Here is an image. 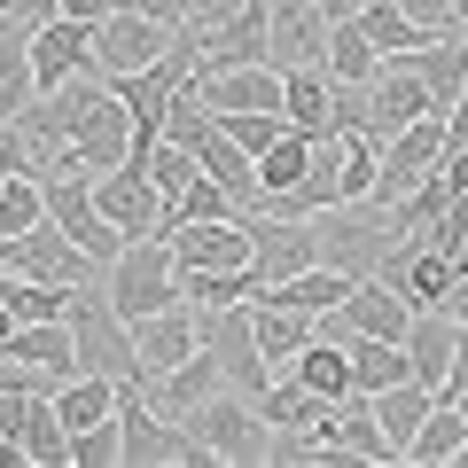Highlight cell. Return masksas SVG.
I'll list each match as a JSON object with an SVG mask.
<instances>
[{
	"mask_svg": "<svg viewBox=\"0 0 468 468\" xmlns=\"http://www.w3.org/2000/svg\"><path fill=\"white\" fill-rule=\"evenodd\" d=\"M234 63H273V55H266V8H234V16H211V39H203V70H234Z\"/></svg>",
	"mask_w": 468,
	"mask_h": 468,
	"instance_id": "obj_22",
	"label": "cell"
},
{
	"mask_svg": "<svg viewBox=\"0 0 468 468\" xmlns=\"http://www.w3.org/2000/svg\"><path fill=\"white\" fill-rule=\"evenodd\" d=\"M218 125H227V133L242 141V149H250V156H266L273 141L289 133V117H282V110H234V117H218Z\"/></svg>",
	"mask_w": 468,
	"mask_h": 468,
	"instance_id": "obj_38",
	"label": "cell"
},
{
	"mask_svg": "<svg viewBox=\"0 0 468 468\" xmlns=\"http://www.w3.org/2000/svg\"><path fill=\"white\" fill-rule=\"evenodd\" d=\"M70 320V344H79V375H110V383H141V344H133V320L110 304V289L79 282L63 304Z\"/></svg>",
	"mask_w": 468,
	"mask_h": 468,
	"instance_id": "obj_1",
	"label": "cell"
},
{
	"mask_svg": "<svg viewBox=\"0 0 468 468\" xmlns=\"http://www.w3.org/2000/svg\"><path fill=\"white\" fill-rule=\"evenodd\" d=\"M266 55L273 70L328 63V8L320 0H266Z\"/></svg>",
	"mask_w": 468,
	"mask_h": 468,
	"instance_id": "obj_11",
	"label": "cell"
},
{
	"mask_svg": "<svg viewBox=\"0 0 468 468\" xmlns=\"http://www.w3.org/2000/svg\"><path fill=\"white\" fill-rule=\"evenodd\" d=\"M461 320L445 313V304H430V313H414V328H406V359H414V375L430 390H445V375H452V351H461Z\"/></svg>",
	"mask_w": 468,
	"mask_h": 468,
	"instance_id": "obj_20",
	"label": "cell"
},
{
	"mask_svg": "<svg viewBox=\"0 0 468 468\" xmlns=\"http://www.w3.org/2000/svg\"><path fill=\"white\" fill-rule=\"evenodd\" d=\"M414 375V359H406V344H390V335H351V390H390Z\"/></svg>",
	"mask_w": 468,
	"mask_h": 468,
	"instance_id": "obj_31",
	"label": "cell"
},
{
	"mask_svg": "<svg viewBox=\"0 0 468 468\" xmlns=\"http://www.w3.org/2000/svg\"><path fill=\"white\" fill-rule=\"evenodd\" d=\"M359 8H367V0H359Z\"/></svg>",
	"mask_w": 468,
	"mask_h": 468,
	"instance_id": "obj_49",
	"label": "cell"
},
{
	"mask_svg": "<svg viewBox=\"0 0 468 468\" xmlns=\"http://www.w3.org/2000/svg\"><path fill=\"white\" fill-rule=\"evenodd\" d=\"M180 430H196L203 445L218 452L227 468H250V461H273V421L258 414V399H242V390H218L203 414H187Z\"/></svg>",
	"mask_w": 468,
	"mask_h": 468,
	"instance_id": "obj_5",
	"label": "cell"
},
{
	"mask_svg": "<svg viewBox=\"0 0 468 468\" xmlns=\"http://www.w3.org/2000/svg\"><path fill=\"white\" fill-rule=\"evenodd\" d=\"M94 203L125 227V242H133V234H165V187H156L149 172H133V165L94 172Z\"/></svg>",
	"mask_w": 468,
	"mask_h": 468,
	"instance_id": "obj_17",
	"label": "cell"
},
{
	"mask_svg": "<svg viewBox=\"0 0 468 468\" xmlns=\"http://www.w3.org/2000/svg\"><path fill=\"white\" fill-rule=\"evenodd\" d=\"M141 390H149V406H156V414H172V421H187V414H203V406H211L218 390H234V383H227V367H218L211 351H187L180 367H165V375H149V383H141Z\"/></svg>",
	"mask_w": 468,
	"mask_h": 468,
	"instance_id": "obj_16",
	"label": "cell"
},
{
	"mask_svg": "<svg viewBox=\"0 0 468 468\" xmlns=\"http://www.w3.org/2000/svg\"><path fill=\"white\" fill-rule=\"evenodd\" d=\"M55 8H63V16H79V24H101L117 0H55Z\"/></svg>",
	"mask_w": 468,
	"mask_h": 468,
	"instance_id": "obj_42",
	"label": "cell"
},
{
	"mask_svg": "<svg viewBox=\"0 0 468 468\" xmlns=\"http://www.w3.org/2000/svg\"><path fill=\"white\" fill-rule=\"evenodd\" d=\"M101 289H110V304L125 320H149V313H172V304H187L180 289V258H172V234H133L125 250L101 266Z\"/></svg>",
	"mask_w": 468,
	"mask_h": 468,
	"instance_id": "obj_2",
	"label": "cell"
},
{
	"mask_svg": "<svg viewBox=\"0 0 468 468\" xmlns=\"http://www.w3.org/2000/svg\"><path fill=\"white\" fill-rule=\"evenodd\" d=\"M452 16H461V32H468V0H452Z\"/></svg>",
	"mask_w": 468,
	"mask_h": 468,
	"instance_id": "obj_45",
	"label": "cell"
},
{
	"mask_svg": "<svg viewBox=\"0 0 468 468\" xmlns=\"http://www.w3.org/2000/svg\"><path fill=\"white\" fill-rule=\"evenodd\" d=\"M250 320H258V344H266L273 367H289V359H297V351L320 335V313H297V304H282V297H258Z\"/></svg>",
	"mask_w": 468,
	"mask_h": 468,
	"instance_id": "obj_25",
	"label": "cell"
},
{
	"mask_svg": "<svg viewBox=\"0 0 468 468\" xmlns=\"http://www.w3.org/2000/svg\"><path fill=\"white\" fill-rule=\"evenodd\" d=\"M383 282H390V289H406V304H414V313H430V304H445V297H452L461 266H452V250H437L430 234H399V250H390Z\"/></svg>",
	"mask_w": 468,
	"mask_h": 468,
	"instance_id": "obj_12",
	"label": "cell"
},
{
	"mask_svg": "<svg viewBox=\"0 0 468 468\" xmlns=\"http://www.w3.org/2000/svg\"><path fill=\"white\" fill-rule=\"evenodd\" d=\"M383 63H390V55L375 48V39H367V24H359V16L328 24V63H320V70H328L335 86H367V79H375Z\"/></svg>",
	"mask_w": 468,
	"mask_h": 468,
	"instance_id": "obj_26",
	"label": "cell"
},
{
	"mask_svg": "<svg viewBox=\"0 0 468 468\" xmlns=\"http://www.w3.org/2000/svg\"><path fill=\"white\" fill-rule=\"evenodd\" d=\"M344 313H351V328H359V335H390V344H406V328H414V304H406V289H390L383 273L351 282Z\"/></svg>",
	"mask_w": 468,
	"mask_h": 468,
	"instance_id": "obj_21",
	"label": "cell"
},
{
	"mask_svg": "<svg viewBox=\"0 0 468 468\" xmlns=\"http://www.w3.org/2000/svg\"><path fill=\"white\" fill-rule=\"evenodd\" d=\"M32 70H39V94H55V86H70V79H86V70H101L94 63V24H79V16H48L32 32ZM110 79V70H101Z\"/></svg>",
	"mask_w": 468,
	"mask_h": 468,
	"instance_id": "obj_14",
	"label": "cell"
},
{
	"mask_svg": "<svg viewBox=\"0 0 468 468\" xmlns=\"http://www.w3.org/2000/svg\"><path fill=\"white\" fill-rule=\"evenodd\" d=\"M24 461L32 468H70V430H63V414H55V390H39L32 406H24Z\"/></svg>",
	"mask_w": 468,
	"mask_h": 468,
	"instance_id": "obj_32",
	"label": "cell"
},
{
	"mask_svg": "<svg viewBox=\"0 0 468 468\" xmlns=\"http://www.w3.org/2000/svg\"><path fill=\"white\" fill-rule=\"evenodd\" d=\"M445 313H452V320H461V328H468V273H461V282H452V297H445Z\"/></svg>",
	"mask_w": 468,
	"mask_h": 468,
	"instance_id": "obj_43",
	"label": "cell"
},
{
	"mask_svg": "<svg viewBox=\"0 0 468 468\" xmlns=\"http://www.w3.org/2000/svg\"><path fill=\"white\" fill-rule=\"evenodd\" d=\"M445 399V390H430L421 375H406V383H390V390H375V414H383V430H390V445H399V461H406V445H414V430L430 421V406Z\"/></svg>",
	"mask_w": 468,
	"mask_h": 468,
	"instance_id": "obj_27",
	"label": "cell"
},
{
	"mask_svg": "<svg viewBox=\"0 0 468 468\" xmlns=\"http://www.w3.org/2000/svg\"><path fill=\"white\" fill-rule=\"evenodd\" d=\"M273 297L297 304V313H335V304L351 297V273L320 258V266H304V273H289V282H273Z\"/></svg>",
	"mask_w": 468,
	"mask_h": 468,
	"instance_id": "obj_33",
	"label": "cell"
},
{
	"mask_svg": "<svg viewBox=\"0 0 468 468\" xmlns=\"http://www.w3.org/2000/svg\"><path fill=\"white\" fill-rule=\"evenodd\" d=\"M452 266H461V273H468V242H461V250H452Z\"/></svg>",
	"mask_w": 468,
	"mask_h": 468,
	"instance_id": "obj_46",
	"label": "cell"
},
{
	"mask_svg": "<svg viewBox=\"0 0 468 468\" xmlns=\"http://www.w3.org/2000/svg\"><path fill=\"white\" fill-rule=\"evenodd\" d=\"M282 375H297L313 399H344V390H351V344H328V335H313V344H304Z\"/></svg>",
	"mask_w": 468,
	"mask_h": 468,
	"instance_id": "obj_30",
	"label": "cell"
},
{
	"mask_svg": "<svg viewBox=\"0 0 468 468\" xmlns=\"http://www.w3.org/2000/svg\"><path fill=\"white\" fill-rule=\"evenodd\" d=\"M48 218L79 242L86 258H101V266L125 250V227L94 203V172H48Z\"/></svg>",
	"mask_w": 468,
	"mask_h": 468,
	"instance_id": "obj_6",
	"label": "cell"
},
{
	"mask_svg": "<svg viewBox=\"0 0 468 468\" xmlns=\"http://www.w3.org/2000/svg\"><path fill=\"white\" fill-rule=\"evenodd\" d=\"M8 335H16V313H8V304H0V351H8Z\"/></svg>",
	"mask_w": 468,
	"mask_h": 468,
	"instance_id": "obj_44",
	"label": "cell"
},
{
	"mask_svg": "<svg viewBox=\"0 0 468 468\" xmlns=\"http://www.w3.org/2000/svg\"><path fill=\"white\" fill-rule=\"evenodd\" d=\"M32 32L39 24L24 8H0V117H16L39 101V70H32Z\"/></svg>",
	"mask_w": 468,
	"mask_h": 468,
	"instance_id": "obj_19",
	"label": "cell"
},
{
	"mask_svg": "<svg viewBox=\"0 0 468 468\" xmlns=\"http://www.w3.org/2000/svg\"><path fill=\"white\" fill-rule=\"evenodd\" d=\"M359 24H367V39H375L383 55H414L421 39H430V32L399 8V0H367V8H359Z\"/></svg>",
	"mask_w": 468,
	"mask_h": 468,
	"instance_id": "obj_36",
	"label": "cell"
},
{
	"mask_svg": "<svg viewBox=\"0 0 468 468\" xmlns=\"http://www.w3.org/2000/svg\"><path fill=\"white\" fill-rule=\"evenodd\" d=\"M313 227H320V258H328V266H344L351 282L383 273V266H390V250H399V218H390V203H375V196L328 203Z\"/></svg>",
	"mask_w": 468,
	"mask_h": 468,
	"instance_id": "obj_3",
	"label": "cell"
},
{
	"mask_svg": "<svg viewBox=\"0 0 468 468\" xmlns=\"http://www.w3.org/2000/svg\"><path fill=\"white\" fill-rule=\"evenodd\" d=\"M39 218H48V180L39 172H16V180L0 187V242L8 234H32Z\"/></svg>",
	"mask_w": 468,
	"mask_h": 468,
	"instance_id": "obj_35",
	"label": "cell"
},
{
	"mask_svg": "<svg viewBox=\"0 0 468 468\" xmlns=\"http://www.w3.org/2000/svg\"><path fill=\"white\" fill-rule=\"evenodd\" d=\"M0 8H16V0H0Z\"/></svg>",
	"mask_w": 468,
	"mask_h": 468,
	"instance_id": "obj_48",
	"label": "cell"
},
{
	"mask_svg": "<svg viewBox=\"0 0 468 468\" xmlns=\"http://www.w3.org/2000/svg\"><path fill=\"white\" fill-rule=\"evenodd\" d=\"M172 258H180V273L250 266V218H187V227H172Z\"/></svg>",
	"mask_w": 468,
	"mask_h": 468,
	"instance_id": "obj_13",
	"label": "cell"
},
{
	"mask_svg": "<svg viewBox=\"0 0 468 468\" xmlns=\"http://www.w3.org/2000/svg\"><path fill=\"white\" fill-rule=\"evenodd\" d=\"M242 8H266V0H242Z\"/></svg>",
	"mask_w": 468,
	"mask_h": 468,
	"instance_id": "obj_47",
	"label": "cell"
},
{
	"mask_svg": "<svg viewBox=\"0 0 468 468\" xmlns=\"http://www.w3.org/2000/svg\"><path fill=\"white\" fill-rule=\"evenodd\" d=\"M452 149V133H445V110H430V117H414L406 133H390L383 141V172H375V203H399V196H414L421 180L437 172V156Z\"/></svg>",
	"mask_w": 468,
	"mask_h": 468,
	"instance_id": "obj_10",
	"label": "cell"
},
{
	"mask_svg": "<svg viewBox=\"0 0 468 468\" xmlns=\"http://www.w3.org/2000/svg\"><path fill=\"white\" fill-rule=\"evenodd\" d=\"M70 468H125V430H117V414L70 437Z\"/></svg>",
	"mask_w": 468,
	"mask_h": 468,
	"instance_id": "obj_37",
	"label": "cell"
},
{
	"mask_svg": "<svg viewBox=\"0 0 468 468\" xmlns=\"http://www.w3.org/2000/svg\"><path fill=\"white\" fill-rule=\"evenodd\" d=\"M0 266L24 273V282H63V289H79V282H94V273H101V258H86L55 218H39L32 234H8V242H0Z\"/></svg>",
	"mask_w": 468,
	"mask_h": 468,
	"instance_id": "obj_7",
	"label": "cell"
},
{
	"mask_svg": "<svg viewBox=\"0 0 468 468\" xmlns=\"http://www.w3.org/2000/svg\"><path fill=\"white\" fill-rule=\"evenodd\" d=\"M196 320H203V351L227 367V383L242 390V399H266L273 390V359H266V344H258L250 304H196Z\"/></svg>",
	"mask_w": 468,
	"mask_h": 468,
	"instance_id": "obj_4",
	"label": "cell"
},
{
	"mask_svg": "<svg viewBox=\"0 0 468 468\" xmlns=\"http://www.w3.org/2000/svg\"><path fill=\"white\" fill-rule=\"evenodd\" d=\"M117 390H125V383H110V375H63V383H55V414H63V430L79 437V430H94V421H110L117 414Z\"/></svg>",
	"mask_w": 468,
	"mask_h": 468,
	"instance_id": "obj_28",
	"label": "cell"
},
{
	"mask_svg": "<svg viewBox=\"0 0 468 468\" xmlns=\"http://www.w3.org/2000/svg\"><path fill=\"white\" fill-rule=\"evenodd\" d=\"M461 445H468V414L452 399H437L430 421L414 430V445H406V461H414V468H452V461H461Z\"/></svg>",
	"mask_w": 468,
	"mask_h": 468,
	"instance_id": "obj_29",
	"label": "cell"
},
{
	"mask_svg": "<svg viewBox=\"0 0 468 468\" xmlns=\"http://www.w3.org/2000/svg\"><path fill=\"white\" fill-rule=\"evenodd\" d=\"M282 110H289V125L297 133H335V79L320 63H304V70H282Z\"/></svg>",
	"mask_w": 468,
	"mask_h": 468,
	"instance_id": "obj_23",
	"label": "cell"
},
{
	"mask_svg": "<svg viewBox=\"0 0 468 468\" xmlns=\"http://www.w3.org/2000/svg\"><path fill=\"white\" fill-rule=\"evenodd\" d=\"M133 8H149L156 24H187V16H203V0H133Z\"/></svg>",
	"mask_w": 468,
	"mask_h": 468,
	"instance_id": "obj_41",
	"label": "cell"
},
{
	"mask_svg": "<svg viewBox=\"0 0 468 468\" xmlns=\"http://www.w3.org/2000/svg\"><path fill=\"white\" fill-rule=\"evenodd\" d=\"M133 344H141V383H149V375H165V367H180L187 351H203V320H196V304H172V313L133 320Z\"/></svg>",
	"mask_w": 468,
	"mask_h": 468,
	"instance_id": "obj_18",
	"label": "cell"
},
{
	"mask_svg": "<svg viewBox=\"0 0 468 468\" xmlns=\"http://www.w3.org/2000/svg\"><path fill=\"white\" fill-rule=\"evenodd\" d=\"M196 172H203V165H196V149H180V141H156V149H149V180L165 187V203L180 196V187L196 180Z\"/></svg>",
	"mask_w": 468,
	"mask_h": 468,
	"instance_id": "obj_39",
	"label": "cell"
},
{
	"mask_svg": "<svg viewBox=\"0 0 468 468\" xmlns=\"http://www.w3.org/2000/svg\"><path fill=\"white\" fill-rule=\"evenodd\" d=\"M125 156H133V110H125L117 86H101L79 110V125H70V165L63 172H117Z\"/></svg>",
	"mask_w": 468,
	"mask_h": 468,
	"instance_id": "obj_9",
	"label": "cell"
},
{
	"mask_svg": "<svg viewBox=\"0 0 468 468\" xmlns=\"http://www.w3.org/2000/svg\"><path fill=\"white\" fill-rule=\"evenodd\" d=\"M335 445H344L351 461H399V445H390V430H383V414H375L367 390H344V399H335Z\"/></svg>",
	"mask_w": 468,
	"mask_h": 468,
	"instance_id": "obj_24",
	"label": "cell"
},
{
	"mask_svg": "<svg viewBox=\"0 0 468 468\" xmlns=\"http://www.w3.org/2000/svg\"><path fill=\"white\" fill-rule=\"evenodd\" d=\"M313 156H320V141H313V133H297V125H289V133L273 141L266 156H258V196H282V187H297L304 172H313Z\"/></svg>",
	"mask_w": 468,
	"mask_h": 468,
	"instance_id": "obj_34",
	"label": "cell"
},
{
	"mask_svg": "<svg viewBox=\"0 0 468 468\" xmlns=\"http://www.w3.org/2000/svg\"><path fill=\"white\" fill-rule=\"evenodd\" d=\"M250 258L266 266V282H289V273L320 266V227H313V218H273V211H250Z\"/></svg>",
	"mask_w": 468,
	"mask_h": 468,
	"instance_id": "obj_15",
	"label": "cell"
},
{
	"mask_svg": "<svg viewBox=\"0 0 468 468\" xmlns=\"http://www.w3.org/2000/svg\"><path fill=\"white\" fill-rule=\"evenodd\" d=\"M172 32H180V24H156L149 8H133V0H117L110 16L94 24V63L110 70V79H133V70H149L156 55L172 48Z\"/></svg>",
	"mask_w": 468,
	"mask_h": 468,
	"instance_id": "obj_8",
	"label": "cell"
},
{
	"mask_svg": "<svg viewBox=\"0 0 468 468\" xmlns=\"http://www.w3.org/2000/svg\"><path fill=\"white\" fill-rule=\"evenodd\" d=\"M16 172H39V156H32V141H24L16 117H0V187L16 180Z\"/></svg>",
	"mask_w": 468,
	"mask_h": 468,
	"instance_id": "obj_40",
	"label": "cell"
}]
</instances>
